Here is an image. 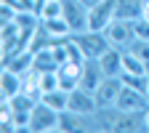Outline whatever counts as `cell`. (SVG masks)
I'll use <instances>...</instances> for the list:
<instances>
[{"label": "cell", "instance_id": "cell-20", "mask_svg": "<svg viewBox=\"0 0 149 133\" xmlns=\"http://www.w3.org/2000/svg\"><path fill=\"white\" fill-rule=\"evenodd\" d=\"M123 83L128 88H136V91H144L149 93V75H120Z\"/></svg>", "mask_w": 149, "mask_h": 133}, {"label": "cell", "instance_id": "cell-1", "mask_svg": "<svg viewBox=\"0 0 149 133\" xmlns=\"http://www.w3.org/2000/svg\"><path fill=\"white\" fill-rule=\"evenodd\" d=\"M72 40L77 43V48L83 51V56L85 59H99V56L112 45L109 40H107V35L104 32H99V29H85V32H74L72 35Z\"/></svg>", "mask_w": 149, "mask_h": 133}, {"label": "cell", "instance_id": "cell-7", "mask_svg": "<svg viewBox=\"0 0 149 133\" xmlns=\"http://www.w3.org/2000/svg\"><path fill=\"white\" fill-rule=\"evenodd\" d=\"M120 93H123V77H104L101 85L93 91V96H96L99 109H112L117 104Z\"/></svg>", "mask_w": 149, "mask_h": 133}, {"label": "cell", "instance_id": "cell-23", "mask_svg": "<svg viewBox=\"0 0 149 133\" xmlns=\"http://www.w3.org/2000/svg\"><path fill=\"white\" fill-rule=\"evenodd\" d=\"M133 32H136V37L139 40H149V19H136L133 22Z\"/></svg>", "mask_w": 149, "mask_h": 133}, {"label": "cell", "instance_id": "cell-17", "mask_svg": "<svg viewBox=\"0 0 149 133\" xmlns=\"http://www.w3.org/2000/svg\"><path fill=\"white\" fill-rule=\"evenodd\" d=\"M40 24L48 29V35L53 37V40H61V37H69V35H72V29H69V24H67V19H64V16L45 19V22H40Z\"/></svg>", "mask_w": 149, "mask_h": 133}, {"label": "cell", "instance_id": "cell-6", "mask_svg": "<svg viewBox=\"0 0 149 133\" xmlns=\"http://www.w3.org/2000/svg\"><path fill=\"white\" fill-rule=\"evenodd\" d=\"M107 40L115 45V48H128L130 43L136 40V32H133V22H128V19H112L109 27L104 29Z\"/></svg>", "mask_w": 149, "mask_h": 133}, {"label": "cell", "instance_id": "cell-15", "mask_svg": "<svg viewBox=\"0 0 149 133\" xmlns=\"http://www.w3.org/2000/svg\"><path fill=\"white\" fill-rule=\"evenodd\" d=\"M32 64H35V51H19V53L11 56V59L3 61V67H8V69H13V72H19V75L29 72Z\"/></svg>", "mask_w": 149, "mask_h": 133}, {"label": "cell", "instance_id": "cell-24", "mask_svg": "<svg viewBox=\"0 0 149 133\" xmlns=\"http://www.w3.org/2000/svg\"><path fill=\"white\" fill-rule=\"evenodd\" d=\"M144 123H146V130H149V109L144 112Z\"/></svg>", "mask_w": 149, "mask_h": 133}, {"label": "cell", "instance_id": "cell-11", "mask_svg": "<svg viewBox=\"0 0 149 133\" xmlns=\"http://www.w3.org/2000/svg\"><path fill=\"white\" fill-rule=\"evenodd\" d=\"M83 64L80 61H64V64H59V69H56V75H59V88H64V91L77 88L80 85V75H83Z\"/></svg>", "mask_w": 149, "mask_h": 133}, {"label": "cell", "instance_id": "cell-9", "mask_svg": "<svg viewBox=\"0 0 149 133\" xmlns=\"http://www.w3.org/2000/svg\"><path fill=\"white\" fill-rule=\"evenodd\" d=\"M141 130H146L144 112H120L117 109V117L112 123V133H141Z\"/></svg>", "mask_w": 149, "mask_h": 133}, {"label": "cell", "instance_id": "cell-21", "mask_svg": "<svg viewBox=\"0 0 149 133\" xmlns=\"http://www.w3.org/2000/svg\"><path fill=\"white\" fill-rule=\"evenodd\" d=\"M125 51H130L133 56H139L141 61H146V64H149V40H139V37H136V40L130 43Z\"/></svg>", "mask_w": 149, "mask_h": 133}, {"label": "cell", "instance_id": "cell-13", "mask_svg": "<svg viewBox=\"0 0 149 133\" xmlns=\"http://www.w3.org/2000/svg\"><path fill=\"white\" fill-rule=\"evenodd\" d=\"M101 80H104V72H101L99 61H96V59H85L83 75H80V85L88 88V91H96V88L101 85Z\"/></svg>", "mask_w": 149, "mask_h": 133}, {"label": "cell", "instance_id": "cell-12", "mask_svg": "<svg viewBox=\"0 0 149 133\" xmlns=\"http://www.w3.org/2000/svg\"><path fill=\"white\" fill-rule=\"evenodd\" d=\"M22 88H24L22 75L3 67V75H0V93H3V99H13L16 93H22Z\"/></svg>", "mask_w": 149, "mask_h": 133}, {"label": "cell", "instance_id": "cell-5", "mask_svg": "<svg viewBox=\"0 0 149 133\" xmlns=\"http://www.w3.org/2000/svg\"><path fill=\"white\" fill-rule=\"evenodd\" d=\"M64 3V19H67V24H69V29H72V35L74 32H85L88 29V11H91V6L85 3V0H61Z\"/></svg>", "mask_w": 149, "mask_h": 133}, {"label": "cell", "instance_id": "cell-14", "mask_svg": "<svg viewBox=\"0 0 149 133\" xmlns=\"http://www.w3.org/2000/svg\"><path fill=\"white\" fill-rule=\"evenodd\" d=\"M88 128H96L93 125V117H83V115H74V112H61L59 115V130H88Z\"/></svg>", "mask_w": 149, "mask_h": 133}, {"label": "cell", "instance_id": "cell-22", "mask_svg": "<svg viewBox=\"0 0 149 133\" xmlns=\"http://www.w3.org/2000/svg\"><path fill=\"white\" fill-rule=\"evenodd\" d=\"M59 88V75L56 72H40V91L48 93V91H56Z\"/></svg>", "mask_w": 149, "mask_h": 133}, {"label": "cell", "instance_id": "cell-18", "mask_svg": "<svg viewBox=\"0 0 149 133\" xmlns=\"http://www.w3.org/2000/svg\"><path fill=\"white\" fill-rule=\"evenodd\" d=\"M123 75H149L146 61H141L139 56H133L130 51L123 48Z\"/></svg>", "mask_w": 149, "mask_h": 133}, {"label": "cell", "instance_id": "cell-19", "mask_svg": "<svg viewBox=\"0 0 149 133\" xmlns=\"http://www.w3.org/2000/svg\"><path fill=\"white\" fill-rule=\"evenodd\" d=\"M67 99H69V91H64V88H56V91L43 93V101L48 107H53L56 112H67Z\"/></svg>", "mask_w": 149, "mask_h": 133}, {"label": "cell", "instance_id": "cell-2", "mask_svg": "<svg viewBox=\"0 0 149 133\" xmlns=\"http://www.w3.org/2000/svg\"><path fill=\"white\" fill-rule=\"evenodd\" d=\"M59 115L53 107H48L45 101H37L32 107V115H29V130L32 133H51V130H59Z\"/></svg>", "mask_w": 149, "mask_h": 133}, {"label": "cell", "instance_id": "cell-3", "mask_svg": "<svg viewBox=\"0 0 149 133\" xmlns=\"http://www.w3.org/2000/svg\"><path fill=\"white\" fill-rule=\"evenodd\" d=\"M67 112H74V115H83V117H93L99 112V104H96V96L93 91L77 85L69 91V99H67Z\"/></svg>", "mask_w": 149, "mask_h": 133}, {"label": "cell", "instance_id": "cell-10", "mask_svg": "<svg viewBox=\"0 0 149 133\" xmlns=\"http://www.w3.org/2000/svg\"><path fill=\"white\" fill-rule=\"evenodd\" d=\"M96 61H99V67L104 72V77H120L123 75V48L109 45Z\"/></svg>", "mask_w": 149, "mask_h": 133}, {"label": "cell", "instance_id": "cell-8", "mask_svg": "<svg viewBox=\"0 0 149 133\" xmlns=\"http://www.w3.org/2000/svg\"><path fill=\"white\" fill-rule=\"evenodd\" d=\"M115 107L120 112H146L149 109V93L136 91V88H128L123 83V93H120V99H117Z\"/></svg>", "mask_w": 149, "mask_h": 133}, {"label": "cell", "instance_id": "cell-4", "mask_svg": "<svg viewBox=\"0 0 149 133\" xmlns=\"http://www.w3.org/2000/svg\"><path fill=\"white\" fill-rule=\"evenodd\" d=\"M112 19H117V0H96L88 11V29L104 32Z\"/></svg>", "mask_w": 149, "mask_h": 133}, {"label": "cell", "instance_id": "cell-16", "mask_svg": "<svg viewBox=\"0 0 149 133\" xmlns=\"http://www.w3.org/2000/svg\"><path fill=\"white\" fill-rule=\"evenodd\" d=\"M32 69H37V72H56V69H59V61H56L51 45L35 51V64H32Z\"/></svg>", "mask_w": 149, "mask_h": 133}]
</instances>
